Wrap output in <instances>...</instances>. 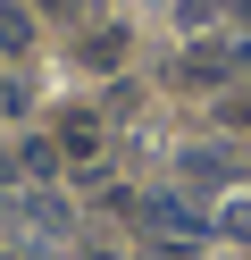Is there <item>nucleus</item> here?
Masks as SVG:
<instances>
[{"mask_svg": "<svg viewBox=\"0 0 251 260\" xmlns=\"http://www.w3.org/2000/svg\"><path fill=\"white\" fill-rule=\"evenodd\" d=\"M134 210H142V235L167 243V252H201V235H209V218H201L184 193H142Z\"/></svg>", "mask_w": 251, "mask_h": 260, "instance_id": "obj_1", "label": "nucleus"}, {"mask_svg": "<svg viewBox=\"0 0 251 260\" xmlns=\"http://www.w3.org/2000/svg\"><path fill=\"white\" fill-rule=\"evenodd\" d=\"M234 176H243V151H234V143H193V151H184V185L193 193L234 185Z\"/></svg>", "mask_w": 251, "mask_h": 260, "instance_id": "obj_2", "label": "nucleus"}, {"mask_svg": "<svg viewBox=\"0 0 251 260\" xmlns=\"http://www.w3.org/2000/svg\"><path fill=\"white\" fill-rule=\"evenodd\" d=\"M226 76H243V51L234 42H193L184 51V84H226Z\"/></svg>", "mask_w": 251, "mask_h": 260, "instance_id": "obj_3", "label": "nucleus"}, {"mask_svg": "<svg viewBox=\"0 0 251 260\" xmlns=\"http://www.w3.org/2000/svg\"><path fill=\"white\" fill-rule=\"evenodd\" d=\"M17 218H25L33 235H67V210L50 202V193H25V202H17Z\"/></svg>", "mask_w": 251, "mask_h": 260, "instance_id": "obj_4", "label": "nucleus"}, {"mask_svg": "<svg viewBox=\"0 0 251 260\" xmlns=\"http://www.w3.org/2000/svg\"><path fill=\"white\" fill-rule=\"evenodd\" d=\"M59 151H76V159H92V151H100V126L84 118V109H76V118H59Z\"/></svg>", "mask_w": 251, "mask_h": 260, "instance_id": "obj_5", "label": "nucleus"}, {"mask_svg": "<svg viewBox=\"0 0 251 260\" xmlns=\"http://www.w3.org/2000/svg\"><path fill=\"white\" fill-rule=\"evenodd\" d=\"M25 42H33V17L17 0H0V51H25Z\"/></svg>", "mask_w": 251, "mask_h": 260, "instance_id": "obj_6", "label": "nucleus"}, {"mask_svg": "<svg viewBox=\"0 0 251 260\" xmlns=\"http://www.w3.org/2000/svg\"><path fill=\"white\" fill-rule=\"evenodd\" d=\"M117 59H126V34H117V25H100V34L84 42V68H117Z\"/></svg>", "mask_w": 251, "mask_h": 260, "instance_id": "obj_7", "label": "nucleus"}, {"mask_svg": "<svg viewBox=\"0 0 251 260\" xmlns=\"http://www.w3.org/2000/svg\"><path fill=\"white\" fill-rule=\"evenodd\" d=\"M218 235H234V243H251V193H234V202L218 210Z\"/></svg>", "mask_w": 251, "mask_h": 260, "instance_id": "obj_8", "label": "nucleus"}, {"mask_svg": "<svg viewBox=\"0 0 251 260\" xmlns=\"http://www.w3.org/2000/svg\"><path fill=\"white\" fill-rule=\"evenodd\" d=\"M226 126H234V135H251V84L226 92Z\"/></svg>", "mask_w": 251, "mask_h": 260, "instance_id": "obj_9", "label": "nucleus"}]
</instances>
